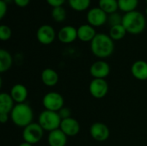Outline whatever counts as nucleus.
<instances>
[{"mask_svg": "<svg viewBox=\"0 0 147 146\" xmlns=\"http://www.w3.org/2000/svg\"><path fill=\"white\" fill-rule=\"evenodd\" d=\"M119 9L124 13H128L136 10L139 4V0H117Z\"/></svg>", "mask_w": 147, "mask_h": 146, "instance_id": "nucleus-23", "label": "nucleus"}, {"mask_svg": "<svg viewBox=\"0 0 147 146\" xmlns=\"http://www.w3.org/2000/svg\"><path fill=\"white\" fill-rule=\"evenodd\" d=\"M108 22L109 23L110 27L121 24L122 23V15H121L117 12L110 14L108 15Z\"/></svg>", "mask_w": 147, "mask_h": 146, "instance_id": "nucleus-27", "label": "nucleus"}, {"mask_svg": "<svg viewBox=\"0 0 147 146\" xmlns=\"http://www.w3.org/2000/svg\"><path fill=\"white\" fill-rule=\"evenodd\" d=\"M51 15H52V18H53V21H55L57 22H62L66 18V11H65V9L63 6L53 8Z\"/></svg>", "mask_w": 147, "mask_h": 146, "instance_id": "nucleus-25", "label": "nucleus"}, {"mask_svg": "<svg viewBox=\"0 0 147 146\" xmlns=\"http://www.w3.org/2000/svg\"><path fill=\"white\" fill-rule=\"evenodd\" d=\"M68 3L72 9L81 12L89 9L91 0H68Z\"/></svg>", "mask_w": 147, "mask_h": 146, "instance_id": "nucleus-24", "label": "nucleus"}, {"mask_svg": "<svg viewBox=\"0 0 147 146\" xmlns=\"http://www.w3.org/2000/svg\"><path fill=\"white\" fill-rule=\"evenodd\" d=\"M108 14H106L101 8L95 7L88 10L86 15V20L88 24L94 28L101 27L108 22Z\"/></svg>", "mask_w": 147, "mask_h": 146, "instance_id": "nucleus-7", "label": "nucleus"}, {"mask_svg": "<svg viewBox=\"0 0 147 146\" xmlns=\"http://www.w3.org/2000/svg\"><path fill=\"white\" fill-rule=\"evenodd\" d=\"M9 119H10L9 114H0V122L2 124H5Z\"/></svg>", "mask_w": 147, "mask_h": 146, "instance_id": "nucleus-32", "label": "nucleus"}, {"mask_svg": "<svg viewBox=\"0 0 147 146\" xmlns=\"http://www.w3.org/2000/svg\"><path fill=\"white\" fill-rule=\"evenodd\" d=\"M131 73L134 78L140 81L147 80V62L145 60H137L131 66Z\"/></svg>", "mask_w": 147, "mask_h": 146, "instance_id": "nucleus-16", "label": "nucleus"}, {"mask_svg": "<svg viewBox=\"0 0 147 146\" xmlns=\"http://www.w3.org/2000/svg\"><path fill=\"white\" fill-rule=\"evenodd\" d=\"M91 52L98 59H103L110 57L115 50L114 40L109 34L98 33L90 42Z\"/></svg>", "mask_w": 147, "mask_h": 146, "instance_id": "nucleus-1", "label": "nucleus"}, {"mask_svg": "<svg viewBox=\"0 0 147 146\" xmlns=\"http://www.w3.org/2000/svg\"><path fill=\"white\" fill-rule=\"evenodd\" d=\"M16 102L12 99L11 96L8 93L3 92L0 94V114H10L13 110Z\"/></svg>", "mask_w": 147, "mask_h": 146, "instance_id": "nucleus-19", "label": "nucleus"}, {"mask_svg": "<svg viewBox=\"0 0 147 146\" xmlns=\"http://www.w3.org/2000/svg\"><path fill=\"white\" fill-rule=\"evenodd\" d=\"M47 143L49 146H65L67 144V136L60 129L54 130L48 133Z\"/></svg>", "mask_w": 147, "mask_h": 146, "instance_id": "nucleus-17", "label": "nucleus"}, {"mask_svg": "<svg viewBox=\"0 0 147 146\" xmlns=\"http://www.w3.org/2000/svg\"><path fill=\"white\" fill-rule=\"evenodd\" d=\"M90 73L93 78L105 79L110 73V65L103 59L97 60L91 65Z\"/></svg>", "mask_w": 147, "mask_h": 146, "instance_id": "nucleus-11", "label": "nucleus"}, {"mask_svg": "<svg viewBox=\"0 0 147 146\" xmlns=\"http://www.w3.org/2000/svg\"><path fill=\"white\" fill-rule=\"evenodd\" d=\"M59 129L67 137H74L79 133L80 125L76 119L70 117V118L62 120Z\"/></svg>", "mask_w": 147, "mask_h": 146, "instance_id": "nucleus-13", "label": "nucleus"}, {"mask_svg": "<svg viewBox=\"0 0 147 146\" xmlns=\"http://www.w3.org/2000/svg\"><path fill=\"white\" fill-rule=\"evenodd\" d=\"M62 119L60 118L58 112L44 110L38 117V123L46 132H53L59 129Z\"/></svg>", "mask_w": 147, "mask_h": 146, "instance_id": "nucleus-4", "label": "nucleus"}, {"mask_svg": "<svg viewBox=\"0 0 147 146\" xmlns=\"http://www.w3.org/2000/svg\"><path fill=\"white\" fill-rule=\"evenodd\" d=\"M98 4V7L108 15L117 12V9H119L117 0H99Z\"/></svg>", "mask_w": 147, "mask_h": 146, "instance_id": "nucleus-21", "label": "nucleus"}, {"mask_svg": "<svg viewBox=\"0 0 147 146\" xmlns=\"http://www.w3.org/2000/svg\"><path fill=\"white\" fill-rule=\"evenodd\" d=\"M44 132L45 131L38 122H33L23 128L22 139L25 142L34 145L42 139L44 136Z\"/></svg>", "mask_w": 147, "mask_h": 146, "instance_id": "nucleus-5", "label": "nucleus"}, {"mask_svg": "<svg viewBox=\"0 0 147 146\" xmlns=\"http://www.w3.org/2000/svg\"><path fill=\"white\" fill-rule=\"evenodd\" d=\"M42 104L46 110L59 112L64 108L65 100L61 94L55 91H50L43 96Z\"/></svg>", "mask_w": 147, "mask_h": 146, "instance_id": "nucleus-6", "label": "nucleus"}, {"mask_svg": "<svg viewBox=\"0 0 147 146\" xmlns=\"http://www.w3.org/2000/svg\"><path fill=\"white\" fill-rule=\"evenodd\" d=\"M58 113H59V116H60V118L62 120H65V119H67V118L71 117V109L68 108H65V107H64L63 108H61Z\"/></svg>", "mask_w": 147, "mask_h": 146, "instance_id": "nucleus-28", "label": "nucleus"}, {"mask_svg": "<svg viewBox=\"0 0 147 146\" xmlns=\"http://www.w3.org/2000/svg\"><path fill=\"white\" fill-rule=\"evenodd\" d=\"M9 95L16 102V104L24 103L28 96V90L27 87L22 83H16L10 89Z\"/></svg>", "mask_w": 147, "mask_h": 146, "instance_id": "nucleus-14", "label": "nucleus"}, {"mask_svg": "<svg viewBox=\"0 0 147 146\" xmlns=\"http://www.w3.org/2000/svg\"><path fill=\"white\" fill-rule=\"evenodd\" d=\"M121 24L128 34L136 35L141 34L145 30L146 27V20L141 12L134 10L128 13H125L122 15Z\"/></svg>", "mask_w": 147, "mask_h": 146, "instance_id": "nucleus-2", "label": "nucleus"}, {"mask_svg": "<svg viewBox=\"0 0 147 146\" xmlns=\"http://www.w3.org/2000/svg\"><path fill=\"white\" fill-rule=\"evenodd\" d=\"M127 34V32L125 29V28L123 27V25L119 24V25L110 27L109 35L110 36V38L113 40H121V39H123L126 36Z\"/></svg>", "mask_w": 147, "mask_h": 146, "instance_id": "nucleus-22", "label": "nucleus"}, {"mask_svg": "<svg viewBox=\"0 0 147 146\" xmlns=\"http://www.w3.org/2000/svg\"><path fill=\"white\" fill-rule=\"evenodd\" d=\"M90 95L96 99H102L109 92V84L105 79L93 78L89 85Z\"/></svg>", "mask_w": 147, "mask_h": 146, "instance_id": "nucleus-8", "label": "nucleus"}, {"mask_svg": "<svg viewBox=\"0 0 147 146\" xmlns=\"http://www.w3.org/2000/svg\"><path fill=\"white\" fill-rule=\"evenodd\" d=\"M146 3H147V0H146Z\"/></svg>", "mask_w": 147, "mask_h": 146, "instance_id": "nucleus-35", "label": "nucleus"}, {"mask_svg": "<svg viewBox=\"0 0 147 146\" xmlns=\"http://www.w3.org/2000/svg\"><path fill=\"white\" fill-rule=\"evenodd\" d=\"M96 29L90 24H83L78 28V39L83 42H91L96 35Z\"/></svg>", "mask_w": 147, "mask_h": 146, "instance_id": "nucleus-15", "label": "nucleus"}, {"mask_svg": "<svg viewBox=\"0 0 147 146\" xmlns=\"http://www.w3.org/2000/svg\"><path fill=\"white\" fill-rule=\"evenodd\" d=\"M18 146H33V145H31V144H29V143H27V142L23 141L22 143H21Z\"/></svg>", "mask_w": 147, "mask_h": 146, "instance_id": "nucleus-33", "label": "nucleus"}, {"mask_svg": "<svg viewBox=\"0 0 147 146\" xmlns=\"http://www.w3.org/2000/svg\"><path fill=\"white\" fill-rule=\"evenodd\" d=\"M13 1L15 4L19 8H25L30 3V0H13Z\"/></svg>", "mask_w": 147, "mask_h": 146, "instance_id": "nucleus-31", "label": "nucleus"}, {"mask_svg": "<svg viewBox=\"0 0 147 146\" xmlns=\"http://www.w3.org/2000/svg\"><path fill=\"white\" fill-rule=\"evenodd\" d=\"M8 3L4 0H0V19H3L7 14Z\"/></svg>", "mask_w": 147, "mask_h": 146, "instance_id": "nucleus-29", "label": "nucleus"}, {"mask_svg": "<svg viewBox=\"0 0 147 146\" xmlns=\"http://www.w3.org/2000/svg\"><path fill=\"white\" fill-rule=\"evenodd\" d=\"M90 134L91 138L98 142L106 141L110 136V131L107 125L102 122L93 123L90 128Z\"/></svg>", "mask_w": 147, "mask_h": 146, "instance_id": "nucleus-10", "label": "nucleus"}, {"mask_svg": "<svg viewBox=\"0 0 147 146\" xmlns=\"http://www.w3.org/2000/svg\"><path fill=\"white\" fill-rule=\"evenodd\" d=\"M9 116L14 125L18 127L24 128L33 123L34 112L28 103H19L15 105Z\"/></svg>", "mask_w": 147, "mask_h": 146, "instance_id": "nucleus-3", "label": "nucleus"}, {"mask_svg": "<svg viewBox=\"0 0 147 146\" xmlns=\"http://www.w3.org/2000/svg\"><path fill=\"white\" fill-rule=\"evenodd\" d=\"M46 1L53 8L62 6L65 3V0H46Z\"/></svg>", "mask_w": 147, "mask_h": 146, "instance_id": "nucleus-30", "label": "nucleus"}, {"mask_svg": "<svg viewBox=\"0 0 147 146\" xmlns=\"http://www.w3.org/2000/svg\"><path fill=\"white\" fill-rule=\"evenodd\" d=\"M57 38L63 44H71L78 39V28L71 25L64 26L59 30Z\"/></svg>", "mask_w": 147, "mask_h": 146, "instance_id": "nucleus-12", "label": "nucleus"}, {"mask_svg": "<svg viewBox=\"0 0 147 146\" xmlns=\"http://www.w3.org/2000/svg\"><path fill=\"white\" fill-rule=\"evenodd\" d=\"M13 65L12 55L5 49L0 50V72L8 71Z\"/></svg>", "mask_w": 147, "mask_h": 146, "instance_id": "nucleus-20", "label": "nucleus"}, {"mask_svg": "<svg viewBox=\"0 0 147 146\" xmlns=\"http://www.w3.org/2000/svg\"><path fill=\"white\" fill-rule=\"evenodd\" d=\"M146 15H147V8L146 9Z\"/></svg>", "mask_w": 147, "mask_h": 146, "instance_id": "nucleus-34", "label": "nucleus"}, {"mask_svg": "<svg viewBox=\"0 0 147 146\" xmlns=\"http://www.w3.org/2000/svg\"><path fill=\"white\" fill-rule=\"evenodd\" d=\"M12 35V31L11 28L7 26V25H1L0 26V40L3 41L9 40L11 38Z\"/></svg>", "mask_w": 147, "mask_h": 146, "instance_id": "nucleus-26", "label": "nucleus"}, {"mask_svg": "<svg viewBox=\"0 0 147 146\" xmlns=\"http://www.w3.org/2000/svg\"><path fill=\"white\" fill-rule=\"evenodd\" d=\"M57 36V34L55 32V29L48 24H43L37 29L36 32V38L38 41L42 45H50L52 44L55 38Z\"/></svg>", "mask_w": 147, "mask_h": 146, "instance_id": "nucleus-9", "label": "nucleus"}, {"mask_svg": "<svg viewBox=\"0 0 147 146\" xmlns=\"http://www.w3.org/2000/svg\"><path fill=\"white\" fill-rule=\"evenodd\" d=\"M40 78L47 87H54L59 82V74L52 68H46L42 71Z\"/></svg>", "mask_w": 147, "mask_h": 146, "instance_id": "nucleus-18", "label": "nucleus"}]
</instances>
